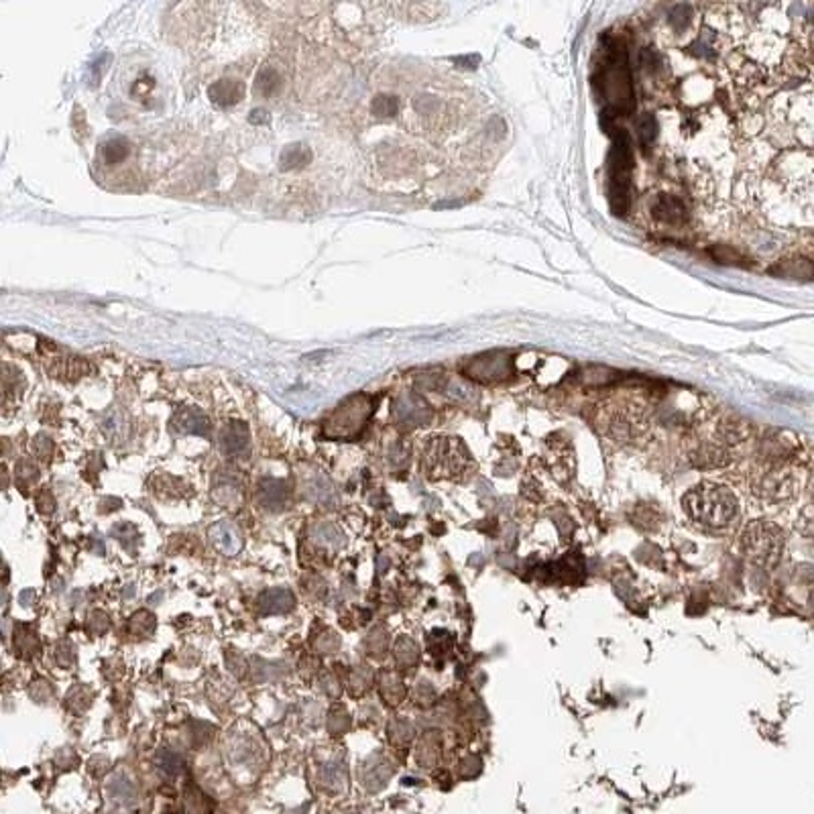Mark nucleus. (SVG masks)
<instances>
[{
    "mask_svg": "<svg viewBox=\"0 0 814 814\" xmlns=\"http://www.w3.org/2000/svg\"><path fill=\"white\" fill-rule=\"evenodd\" d=\"M220 448L226 456L242 458L249 454V429L242 422H228L220 432Z\"/></svg>",
    "mask_w": 814,
    "mask_h": 814,
    "instance_id": "9",
    "label": "nucleus"
},
{
    "mask_svg": "<svg viewBox=\"0 0 814 814\" xmlns=\"http://www.w3.org/2000/svg\"><path fill=\"white\" fill-rule=\"evenodd\" d=\"M129 629L132 635H139V637L151 635L155 631V617L149 611H139L129 619Z\"/></svg>",
    "mask_w": 814,
    "mask_h": 814,
    "instance_id": "28",
    "label": "nucleus"
},
{
    "mask_svg": "<svg viewBox=\"0 0 814 814\" xmlns=\"http://www.w3.org/2000/svg\"><path fill=\"white\" fill-rule=\"evenodd\" d=\"M249 120L253 123V125H258V123H267L269 120V116H267V110H253L251 112V116H249Z\"/></svg>",
    "mask_w": 814,
    "mask_h": 814,
    "instance_id": "45",
    "label": "nucleus"
},
{
    "mask_svg": "<svg viewBox=\"0 0 814 814\" xmlns=\"http://www.w3.org/2000/svg\"><path fill=\"white\" fill-rule=\"evenodd\" d=\"M19 600H21L22 607H27V605H31V602L35 600V591H31V588H27V591H22L21 597H19Z\"/></svg>",
    "mask_w": 814,
    "mask_h": 814,
    "instance_id": "46",
    "label": "nucleus"
},
{
    "mask_svg": "<svg viewBox=\"0 0 814 814\" xmlns=\"http://www.w3.org/2000/svg\"><path fill=\"white\" fill-rule=\"evenodd\" d=\"M684 505L688 515L696 523L710 530H725L739 515V505L733 493L712 483H703L692 489L686 495Z\"/></svg>",
    "mask_w": 814,
    "mask_h": 814,
    "instance_id": "1",
    "label": "nucleus"
},
{
    "mask_svg": "<svg viewBox=\"0 0 814 814\" xmlns=\"http://www.w3.org/2000/svg\"><path fill=\"white\" fill-rule=\"evenodd\" d=\"M375 406H377V399H373L371 395H364V393L348 397L324 422L326 438L350 440V438L359 436L361 429L364 428V424L368 422V418L373 415Z\"/></svg>",
    "mask_w": 814,
    "mask_h": 814,
    "instance_id": "3",
    "label": "nucleus"
},
{
    "mask_svg": "<svg viewBox=\"0 0 814 814\" xmlns=\"http://www.w3.org/2000/svg\"><path fill=\"white\" fill-rule=\"evenodd\" d=\"M670 22L676 31H682L686 25L690 22V8L686 4H678L674 6V11L670 13Z\"/></svg>",
    "mask_w": 814,
    "mask_h": 814,
    "instance_id": "39",
    "label": "nucleus"
},
{
    "mask_svg": "<svg viewBox=\"0 0 814 814\" xmlns=\"http://www.w3.org/2000/svg\"><path fill=\"white\" fill-rule=\"evenodd\" d=\"M310 159H312L310 147H305L303 143H294V145H287L285 149L281 151L279 167H281V172L301 170V167H305L310 163Z\"/></svg>",
    "mask_w": 814,
    "mask_h": 814,
    "instance_id": "18",
    "label": "nucleus"
},
{
    "mask_svg": "<svg viewBox=\"0 0 814 814\" xmlns=\"http://www.w3.org/2000/svg\"><path fill=\"white\" fill-rule=\"evenodd\" d=\"M460 371L476 383H499L511 377L513 359L505 350H491L469 359Z\"/></svg>",
    "mask_w": 814,
    "mask_h": 814,
    "instance_id": "6",
    "label": "nucleus"
},
{
    "mask_svg": "<svg viewBox=\"0 0 814 814\" xmlns=\"http://www.w3.org/2000/svg\"><path fill=\"white\" fill-rule=\"evenodd\" d=\"M609 170V202L615 214H625L629 208V181L633 170L631 145L625 132H619L613 141L607 159Z\"/></svg>",
    "mask_w": 814,
    "mask_h": 814,
    "instance_id": "2",
    "label": "nucleus"
},
{
    "mask_svg": "<svg viewBox=\"0 0 814 814\" xmlns=\"http://www.w3.org/2000/svg\"><path fill=\"white\" fill-rule=\"evenodd\" d=\"M308 499L318 503L322 507H336L338 505V495L332 483L326 476H316L308 483Z\"/></svg>",
    "mask_w": 814,
    "mask_h": 814,
    "instance_id": "16",
    "label": "nucleus"
},
{
    "mask_svg": "<svg viewBox=\"0 0 814 814\" xmlns=\"http://www.w3.org/2000/svg\"><path fill=\"white\" fill-rule=\"evenodd\" d=\"M324 786L330 790H344L346 788V770L340 761H332L324 768Z\"/></svg>",
    "mask_w": 814,
    "mask_h": 814,
    "instance_id": "26",
    "label": "nucleus"
},
{
    "mask_svg": "<svg viewBox=\"0 0 814 814\" xmlns=\"http://www.w3.org/2000/svg\"><path fill=\"white\" fill-rule=\"evenodd\" d=\"M173 428L179 434H195V436H208L210 434V420L193 407H184L173 415Z\"/></svg>",
    "mask_w": 814,
    "mask_h": 814,
    "instance_id": "12",
    "label": "nucleus"
},
{
    "mask_svg": "<svg viewBox=\"0 0 814 814\" xmlns=\"http://www.w3.org/2000/svg\"><path fill=\"white\" fill-rule=\"evenodd\" d=\"M226 664H228V668L235 672L236 676H240V674L244 672V665H247V662H244L242 658L235 656V654H226Z\"/></svg>",
    "mask_w": 814,
    "mask_h": 814,
    "instance_id": "44",
    "label": "nucleus"
},
{
    "mask_svg": "<svg viewBox=\"0 0 814 814\" xmlns=\"http://www.w3.org/2000/svg\"><path fill=\"white\" fill-rule=\"evenodd\" d=\"M279 86H281V78H279V74L273 67H263L258 71L257 82H255L257 94L265 96V98H271L279 90Z\"/></svg>",
    "mask_w": 814,
    "mask_h": 814,
    "instance_id": "24",
    "label": "nucleus"
},
{
    "mask_svg": "<svg viewBox=\"0 0 814 814\" xmlns=\"http://www.w3.org/2000/svg\"><path fill=\"white\" fill-rule=\"evenodd\" d=\"M74 662V647L69 642H62L57 647V664L65 668V665H71Z\"/></svg>",
    "mask_w": 814,
    "mask_h": 814,
    "instance_id": "43",
    "label": "nucleus"
},
{
    "mask_svg": "<svg viewBox=\"0 0 814 814\" xmlns=\"http://www.w3.org/2000/svg\"><path fill=\"white\" fill-rule=\"evenodd\" d=\"M208 536H210V541L214 544L216 548L222 554H228V556H235L236 552L240 550V546H242L236 530L230 523H226V521H220V523L212 525Z\"/></svg>",
    "mask_w": 814,
    "mask_h": 814,
    "instance_id": "15",
    "label": "nucleus"
},
{
    "mask_svg": "<svg viewBox=\"0 0 814 814\" xmlns=\"http://www.w3.org/2000/svg\"><path fill=\"white\" fill-rule=\"evenodd\" d=\"M312 537L316 541H320V544L332 546V548H343L344 544H346V536L332 523H318L312 530Z\"/></svg>",
    "mask_w": 814,
    "mask_h": 814,
    "instance_id": "23",
    "label": "nucleus"
},
{
    "mask_svg": "<svg viewBox=\"0 0 814 814\" xmlns=\"http://www.w3.org/2000/svg\"><path fill=\"white\" fill-rule=\"evenodd\" d=\"M289 497V483L281 478H263L258 485V501L269 511H281Z\"/></svg>",
    "mask_w": 814,
    "mask_h": 814,
    "instance_id": "11",
    "label": "nucleus"
},
{
    "mask_svg": "<svg viewBox=\"0 0 814 814\" xmlns=\"http://www.w3.org/2000/svg\"><path fill=\"white\" fill-rule=\"evenodd\" d=\"M125 591H127V593H125V597H127V599H129V597H134V586H127Z\"/></svg>",
    "mask_w": 814,
    "mask_h": 814,
    "instance_id": "47",
    "label": "nucleus"
},
{
    "mask_svg": "<svg viewBox=\"0 0 814 814\" xmlns=\"http://www.w3.org/2000/svg\"><path fill=\"white\" fill-rule=\"evenodd\" d=\"M108 627H110V619H108L106 613H102V611H94V613L90 615V629H92L94 633L102 635V633H106Z\"/></svg>",
    "mask_w": 814,
    "mask_h": 814,
    "instance_id": "41",
    "label": "nucleus"
},
{
    "mask_svg": "<svg viewBox=\"0 0 814 814\" xmlns=\"http://www.w3.org/2000/svg\"><path fill=\"white\" fill-rule=\"evenodd\" d=\"M33 450H35V454H37V458H39V460L49 462V458H51V452H53V442H51L47 436L39 434V436L33 440Z\"/></svg>",
    "mask_w": 814,
    "mask_h": 814,
    "instance_id": "38",
    "label": "nucleus"
},
{
    "mask_svg": "<svg viewBox=\"0 0 814 814\" xmlns=\"http://www.w3.org/2000/svg\"><path fill=\"white\" fill-rule=\"evenodd\" d=\"M426 471L438 476H454L464 471L469 464V454L464 450L462 442L456 438H432L424 452Z\"/></svg>",
    "mask_w": 814,
    "mask_h": 814,
    "instance_id": "4",
    "label": "nucleus"
},
{
    "mask_svg": "<svg viewBox=\"0 0 814 814\" xmlns=\"http://www.w3.org/2000/svg\"><path fill=\"white\" fill-rule=\"evenodd\" d=\"M350 727V717L343 707H334L330 710V717H328V731L330 735H340L344 731H348Z\"/></svg>",
    "mask_w": 814,
    "mask_h": 814,
    "instance_id": "31",
    "label": "nucleus"
},
{
    "mask_svg": "<svg viewBox=\"0 0 814 814\" xmlns=\"http://www.w3.org/2000/svg\"><path fill=\"white\" fill-rule=\"evenodd\" d=\"M710 255L717 263H723V265H743V255L735 249H731L727 244H717L710 249Z\"/></svg>",
    "mask_w": 814,
    "mask_h": 814,
    "instance_id": "32",
    "label": "nucleus"
},
{
    "mask_svg": "<svg viewBox=\"0 0 814 814\" xmlns=\"http://www.w3.org/2000/svg\"><path fill=\"white\" fill-rule=\"evenodd\" d=\"M37 509L41 511V513H53V509H55V499H53V495H51V491H41V493L37 495Z\"/></svg>",
    "mask_w": 814,
    "mask_h": 814,
    "instance_id": "42",
    "label": "nucleus"
},
{
    "mask_svg": "<svg viewBox=\"0 0 814 814\" xmlns=\"http://www.w3.org/2000/svg\"><path fill=\"white\" fill-rule=\"evenodd\" d=\"M208 94L216 106L228 108L244 98V86L238 80H218L210 86Z\"/></svg>",
    "mask_w": 814,
    "mask_h": 814,
    "instance_id": "14",
    "label": "nucleus"
},
{
    "mask_svg": "<svg viewBox=\"0 0 814 814\" xmlns=\"http://www.w3.org/2000/svg\"><path fill=\"white\" fill-rule=\"evenodd\" d=\"M212 497H214L220 505H228V507H233V505H236V503L240 501V487H238V483H236V481L228 478L226 483H222V485H218V487H216L214 491H212Z\"/></svg>",
    "mask_w": 814,
    "mask_h": 814,
    "instance_id": "27",
    "label": "nucleus"
},
{
    "mask_svg": "<svg viewBox=\"0 0 814 814\" xmlns=\"http://www.w3.org/2000/svg\"><path fill=\"white\" fill-rule=\"evenodd\" d=\"M31 698L33 701H37V703H47L51 696H53V686L47 684L45 680H35L33 684H31Z\"/></svg>",
    "mask_w": 814,
    "mask_h": 814,
    "instance_id": "40",
    "label": "nucleus"
},
{
    "mask_svg": "<svg viewBox=\"0 0 814 814\" xmlns=\"http://www.w3.org/2000/svg\"><path fill=\"white\" fill-rule=\"evenodd\" d=\"M257 605L263 615H283L294 609L296 597L287 588H269L258 597Z\"/></svg>",
    "mask_w": 814,
    "mask_h": 814,
    "instance_id": "13",
    "label": "nucleus"
},
{
    "mask_svg": "<svg viewBox=\"0 0 814 814\" xmlns=\"http://www.w3.org/2000/svg\"><path fill=\"white\" fill-rule=\"evenodd\" d=\"M635 129H637V139H640L643 149L651 147V143H654L656 137H658V120H656V116H654V114H647V112L642 114V116L637 118V123H635Z\"/></svg>",
    "mask_w": 814,
    "mask_h": 814,
    "instance_id": "25",
    "label": "nucleus"
},
{
    "mask_svg": "<svg viewBox=\"0 0 814 814\" xmlns=\"http://www.w3.org/2000/svg\"><path fill=\"white\" fill-rule=\"evenodd\" d=\"M371 110H373V114L379 116V118H391V116H395L397 110H399V100H397L395 96L379 94V96H375V100H373V104H371Z\"/></svg>",
    "mask_w": 814,
    "mask_h": 814,
    "instance_id": "29",
    "label": "nucleus"
},
{
    "mask_svg": "<svg viewBox=\"0 0 814 814\" xmlns=\"http://www.w3.org/2000/svg\"><path fill=\"white\" fill-rule=\"evenodd\" d=\"M15 474H17V481H19L21 487H29V485H33L39 478L37 467L33 462H29V460H21L17 464V469H15Z\"/></svg>",
    "mask_w": 814,
    "mask_h": 814,
    "instance_id": "36",
    "label": "nucleus"
},
{
    "mask_svg": "<svg viewBox=\"0 0 814 814\" xmlns=\"http://www.w3.org/2000/svg\"><path fill=\"white\" fill-rule=\"evenodd\" d=\"M110 534L116 537L118 541H123V544L127 546L129 552H130L129 541H132V544L139 541V532H137V527H134L132 523H116V525L110 530Z\"/></svg>",
    "mask_w": 814,
    "mask_h": 814,
    "instance_id": "37",
    "label": "nucleus"
},
{
    "mask_svg": "<svg viewBox=\"0 0 814 814\" xmlns=\"http://www.w3.org/2000/svg\"><path fill=\"white\" fill-rule=\"evenodd\" d=\"M108 792L112 794L114 798H120V800H132L134 798V786L127 775L118 773L114 775L110 782H108Z\"/></svg>",
    "mask_w": 814,
    "mask_h": 814,
    "instance_id": "30",
    "label": "nucleus"
},
{
    "mask_svg": "<svg viewBox=\"0 0 814 814\" xmlns=\"http://www.w3.org/2000/svg\"><path fill=\"white\" fill-rule=\"evenodd\" d=\"M51 375L53 377H60V379H67V381H76L80 379L84 373L88 371L86 361L78 359V357H55L53 363L49 366Z\"/></svg>",
    "mask_w": 814,
    "mask_h": 814,
    "instance_id": "17",
    "label": "nucleus"
},
{
    "mask_svg": "<svg viewBox=\"0 0 814 814\" xmlns=\"http://www.w3.org/2000/svg\"><path fill=\"white\" fill-rule=\"evenodd\" d=\"M389 775H391V770H389L387 766H383L381 761H377V764L373 766V759H368V761L364 764L363 771H361V778H363L364 786H366L368 790H381V788L387 784Z\"/></svg>",
    "mask_w": 814,
    "mask_h": 814,
    "instance_id": "20",
    "label": "nucleus"
},
{
    "mask_svg": "<svg viewBox=\"0 0 814 814\" xmlns=\"http://www.w3.org/2000/svg\"><path fill=\"white\" fill-rule=\"evenodd\" d=\"M130 153V143L125 137H110L100 147V157L106 165H116L125 161Z\"/></svg>",
    "mask_w": 814,
    "mask_h": 814,
    "instance_id": "19",
    "label": "nucleus"
},
{
    "mask_svg": "<svg viewBox=\"0 0 814 814\" xmlns=\"http://www.w3.org/2000/svg\"><path fill=\"white\" fill-rule=\"evenodd\" d=\"M651 216L664 224H682V222H686L688 210H686V204L680 198L662 193L656 198V202L651 206Z\"/></svg>",
    "mask_w": 814,
    "mask_h": 814,
    "instance_id": "10",
    "label": "nucleus"
},
{
    "mask_svg": "<svg viewBox=\"0 0 814 814\" xmlns=\"http://www.w3.org/2000/svg\"><path fill=\"white\" fill-rule=\"evenodd\" d=\"M15 647L21 651L25 658H31L33 654L39 651V640L35 631L29 625H17L15 629Z\"/></svg>",
    "mask_w": 814,
    "mask_h": 814,
    "instance_id": "22",
    "label": "nucleus"
},
{
    "mask_svg": "<svg viewBox=\"0 0 814 814\" xmlns=\"http://www.w3.org/2000/svg\"><path fill=\"white\" fill-rule=\"evenodd\" d=\"M745 548L750 552V556L757 562V564H764V566H771L773 562H778L780 552H782V532L778 527H771L768 523L764 525H753L750 527L747 536H745Z\"/></svg>",
    "mask_w": 814,
    "mask_h": 814,
    "instance_id": "7",
    "label": "nucleus"
},
{
    "mask_svg": "<svg viewBox=\"0 0 814 814\" xmlns=\"http://www.w3.org/2000/svg\"><path fill=\"white\" fill-rule=\"evenodd\" d=\"M770 273L782 275V277H813L814 267L813 263H808L806 258H802V261H786V263H780L778 267H771Z\"/></svg>",
    "mask_w": 814,
    "mask_h": 814,
    "instance_id": "21",
    "label": "nucleus"
},
{
    "mask_svg": "<svg viewBox=\"0 0 814 814\" xmlns=\"http://www.w3.org/2000/svg\"><path fill=\"white\" fill-rule=\"evenodd\" d=\"M602 88L609 104L613 108L629 110L633 106V92H631V78L627 69V60L625 51H613L609 55V65L605 67L602 74Z\"/></svg>",
    "mask_w": 814,
    "mask_h": 814,
    "instance_id": "5",
    "label": "nucleus"
},
{
    "mask_svg": "<svg viewBox=\"0 0 814 814\" xmlns=\"http://www.w3.org/2000/svg\"><path fill=\"white\" fill-rule=\"evenodd\" d=\"M429 415L432 413H429L428 403L415 393H403L393 403V420L406 428H415V426L426 424Z\"/></svg>",
    "mask_w": 814,
    "mask_h": 814,
    "instance_id": "8",
    "label": "nucleus"
},
{
    "mask_svg": "<svg viewBox=\"0 0 814 814\" xmlns=\"http://www.w3.org/2000/svg\"><path fill=\"white\" fill-rule=\"evenodd\" d=\"M92 701V694L88 692L84 686H76L69 694H67V708H71L74 712H84Z\"/></svg>",
    "mask_w": 814,
    "mask_h": 814,
    "instance_id": "33",
    "label": "nucleus"
},
{
    "mask_svg": "<svg viewBox=\"0 0 814 814\" xmlns=\"http://www.w3.org/2000/svg\"><path fill=\"white\" fill-rule=\"evenodd\" d=\"M395 658L399 664H415L418 649H415L413 642H409L407 637H401V642H397V645H395Z\"/></svg>",
    "mask_w": 814,
    "mask_h": 814,
    "instance_id": "35",
    "label": "nucleus"
},
{
    "mask_svg": "<svg viewBox=\"0 0 814 814\" xmlns=\"http://www.w3.org/2000/svg\"><path fill=\"white\" fill-rule=\"evenodd\" d=\"M157 766L161 768V771H165L167 775H175L181 770V759L167 750H161L157 753Z\"/></svg>",
    "mask_w": 814,
    "mask_h": 814,
    "instance_id": "34",
    "label": "nucleus"
}]
</instances>
